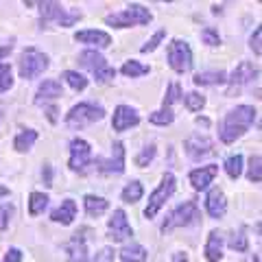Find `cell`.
<instances>
[{
	"instance_id": "obj_1",
	"label": "cell",
	"mask_w": 262,
	"mask_h": 262,
	"mask_svg": "<svg viewBox=\"0 0 262 262\" xmlns=\"http://www.w3.org/2000/svg\"><path fill=\"white\" fill-rule=\"evenodd\" d=\"M256 120V110L251 105H238L236 110H232L225 116L223 125L219 129V136H221V142L225 144H232L234 140L238 138L251 127V122Z\"/></svg>"
},
{
	"instance_id": "obj_2",
	"label": "cell",
	"mask_w": 262,
	"mask_h": 262,
	"mask_svg": "<svg viewBox=\"0 0 262 262\" xmlns=\"http://www.w3.org/2000/svg\"><path fill=\"white\" fill-rule=\"evenodd\" d=\"M153 20L151 11L142 5H129L125 11L120 13H112L105 18V22L110 27H116V29H127V27H142V24H149Z\"/></svg>"
},
{
	"instance_id": "obj_3",
	"label": "cell",
	"mask_w": 262,
	"mask_h": 262,
	"mask_svg": "<svg viewBox=\"0 0 262 262\" xmlns=\"http://www.w3.org/2000/svg\"><path fill=\"white\" fill-rule=\"evenodd\" d=\"M103 116H105V110L101 107V105L79 103L68 112V116H66V125L72 127V129H81V127L92 125V122L103 120Z\"/></svg>"
},
{
	"instance_id": "obj_4",
	"label": "cell",
	"mask_w": 262,
	"mask_h": 262,
	"mask_svg": "<svg viewBox=\"0 0 262 262\" xmlns=\"http://www.w3.org/2000/svg\"><path fill=\"white\" fill-rule=\"evenodd\" d=\"M175 186H177L175 175L173 173H164L162 184L153 190V194L149 196V203H146V208H144V216L146 219H153L162 210V206L170 199V194L175 192Z\"/></svg>"
},
{
	"instance_id": "obj_5",
	"label": "cell",
	"mask_w": 262,
	"mask_h": 262,
	"mask_svg": "<svg viewBox=\"0 0 262 262\" xmlns=\"http://www.w3.org/2000/svg\"><path fill=\"white\" fill-rule=\"evenodd\" d=\"M79 63L83 66L85 70L92 72V75L96 77V81H101V83L112 81L114 77H116V70H114L112 66H107L105 57L101 53H96V51H83L79 55Z\"/></svg>"
},
{
	"instance_id": "obj_6",
	"label": "cell",
	"mask_w": 262,
	"mask_h": 262,
	"mask_svg": "<svg viewBox=\"0 0 262 262\" xmlns=\"http://www.w3.org/2000/svg\"><path fill=\"white\" fill-rule=\"evenodd\" d=\"M39 15L42 22H55L59 27H72L81 20V11L77 9H63L59 3H42L39 5Z\"/></svg>"
},
{
	"instance_id": "obj_7",
	"label": "cell",
	"mask_w": 262,
	"mask_h": 262,
	"mask_svg": "<svg viewBox=\"0 0 262 262\" xmlns=\"http://www.w3.org/2000/svg\"><path fill=\"white\" fill-rule=\"evenodd\" d=\"M48 68V57L39 53L37 48H24L20 55V77L22 79H35Z\"/></svg>"
},
{
	"instance_id": "obj_8",
	"label": "cell",
	"mask_w": 262,
	"mask_h": 262,
	"mask_svg": "<svg viewBox=\"0 0 262 262\" xmlns=\"http://www.w3.org/2000/svg\"><path fill=\"white\" fill-rule=\"evenodd\" d=\"M196 219H199V208H196V203L194 201H186V203H182V206L175 208L166 216V221L162 223V232H170V229H175V227L192 225Z\"/></svg>"
},
{
	"instance_id": "obj_9",
	"label": "cell",
	"mask_w": 262,
	"mask_h": 262,
	"mask_svg": "<svg viewBox=\"0 0 262 262\" xmlns=\"http://www.w3.org/2000/svg\"><path fill=\"white\" fill-rule=\"evenodd\" d=\"M168 66L175 72H188L192 68V51L184 39H173L168 46Z\"/></svg>"
},
{
	"instance_id": "obj_10",
	"label": "cell",
	"mask_w": 262,
	"mask_h": 262,
	"mask_svg": "<svg viewBox=\"0 0 262 262\" xmlns=\"http://www.w3.org/2000/svg\"><path fill=\"white\" fill-rule=\"evenodd\" d=\"M68 164L75 173H85L88 170V166L92 164V149H90V144L85 140L75 138V140L70 142V162Z\"/></svg>"
},
{
	"instance_id": "obj_11",
	"label": "cell",
	"mask_w": 262,
	"mask_h": 262,
	"mask_svg": "<svg viewBox=\"0 0 262 262\" xmlns=\"http://www.w3.org/2000/svg\"><path fill=\"white\" fill-rule=\"evenodd\" d=\"M107 236L114 243H122L127 241L129 236H134V229H131L125 210H114L112 219L107 221Z\"/></svg>"
},
{
	"instance_id": "obj_12",
	"label": "cell",
	"mask_w": 262,
	"mask_h": 262,
	"mask_svg": "<svg viewBox=\"0 0 262 262\" xmlns=\"http://www.w3.org/2000/svg\"><path fill=\"white\" fill-rule=\"evenodd\" d=\"M94 166L101 170V173H125V144L122 142H114L112 146V158L110 160H103L98 158L94 162Z\"/></svg>"
},
{
	"instance_id": "obj_13",
	"label": "cell",
	"mask_w": 262,
	"mask_h": 262,
	"mask_svg": "<svg viewBox=\"0 0 262 262\" xmlns=\"http://www.w3.org/2000/svg\"><path fill=\"white\" fill-rule=\"evenodd\" d=\"M138 122H140V116H138V112L134 107H129V105H118V107L114 110V118H112L114 131H127L131 127H136Z\"/></svg>"
},
{
	"instance_id": "obj_14",
	"label": "cell",
	"mask_w": 262,
	"mask_h": 262,
	"mask_svg": "<svg viewBox=\"0 0 262 262\" xmlns=\"http://www.w3.org/2000/svg\"><path fill=\"white\" fill-rule=\"evenodd\" d=\"M260 77V68L256 63H251V61H241L238 66L234 68V72L229 75V83L232 85H245V83H249V81H256Z\"/></svg>"
},
{
	"instance_id": "obj_15",
	"label": "cell",
	"mask_w": 262,
	"mask_h": 262,
	"mask_svg": "<svg viewBox=\"0 0 262 262\" xmlns=\"http://www.w3.org/2000/svg\"><path fill=\"white\" fill-rule=\"evenodd\" d=\"M186 153H188V158H192V160L206 158L208 153H212V140L208 136H199V134L188 138L186 140Z\"/></svg>"
},
{
	"instance_id": "obj_16",
	"label": "cell",
	"mask_w": 262,
	"mask_h": 262,
	"mask_svg": "<svg viewBox=\"0 0 262 262\" xmlns=\"http://www.w3.org/2000/svg\"><path fill=\"white\" fill-rule=\"evenodd\" d=\"M219 173V166L216 164H210V166H201V168H194L190 173V184L194 190H206V188L214 182V177Z\"/></svg>"
},
{
	"instance_id": "obj_17",
	"label": "cell",
	"mask_w": 262,
	"mask_h": 262,
	"mask_svg": "<svg viewBox=\"0 0 262 262\" xmlns=\"http://www.w3.org/2000/svg\"><path fill=\"white\" fill-rule=\"evenodd\" d=\"M206 210H208V214H210L212 219L225 216V212H227V201H225V194L221 192L219 188H214V190H210V192H208Z\"/></svg>"
},
{
	"instance_id": "obj_18",
	"label": "cell",
	"mask_w": 262,
	"mask_h": 262,
	"mask_svg": "<svg viewBox=\"0 0 262 262\" xmlns=\"http://www.w3.org/2000/svg\"><path fill=\"white\" fill-rule=\"evenodd\" d=\"M75 39L81 44H90L96 48H107L112 44V37L105 31H79L75 33Z\"/></svg>"
},
{
	"instance_id": "obj_19",
	"label": "cell",
	"mask_w": 262,
	"mask_h": 262,
	"mask_svg": "<svg viewBox=\"0 0 262 262\" xmlns=\"http://www.w3.org/2000/svg\"><path fill=\"white\" fill-rule=\"evenodd\" d=\"M203 253H206L208 262H219L221 258H223V236H221L216 229H212V232H210Z\"/></svg>"
},
{
	"instance_id": "obj_20",
	"label": "cell",
	"mask_w": 262,
	"mask_h": 262,
	"mask_svg": "<svg viewBox=\"0 0 262 262\" xmlns=\"http://www.w3.org/2000/svg\"><path fill=\"white\" fill-rule=\"evenodd\" d=\"M75 216H77V203L72 199H66L59 208L53 210V214H51V219L55 223H61V225H70L72 221H75Z\"/></svg>"
},
{
	"instance_id": "obj_21",
	"label": "cell",
	"mask_w": 262,
	"mask_h": 262,
	"mask_svg": "<svg viewBox=\"0 0 262 262\" xmlns=\"http://www.w3.org/2000/svg\"><path fill=\"white\" fill-rule=\"evenodd\" d=\"M66 253H68L70 262H85L88 260V245H85V241L81 238L79 234H75V238L66 245Z\"/></svg>"
},
{
	"instance_id": "obj_22",
	"label": "cell",
	"mask_w": 262,
	"mask_h": 262,
	"mask_svg": "<svg viewBox=\"0 0 262 262\" xmlns=\"http://www.w3.org/2000/svg\"><path fill=\"white\" fill-rule=\"evenodd\" d=\"M57 96H61V83L57 79H46L44 83L37 88L35 103L42 105V101H51V98H57Z\"/></svg>"
},
{
	"instance_id": "obj_23",
	"label": "cell",
	"mask_w": 262,
	"mask_h": 262,
	"mask_svg": "<svg viewBox=\"0 0 262 262\" xmlns=\"http://www.w3.org/2000/svg\"><path fill=\"white\" fill-rule=\"evenodd\" d=\"M83 206H85L88 216H101V214H105V212H107L110 203H107V199H103V196L85 194V196H83Z\"/></svg>"
},
{
	"instance_id": "obj_24",
	"label": "cell",
	"mask_w": 262,
	"mask_h": 262,
	"mask_svg": "<svg viewBox=\"0 0 262 262\" xmlns=\"http://www.w3.org/2000/svg\"><path fill=\"white\" fill-rule=\"evenodd\" d=\"M192 81L196 85H219V83H225L227 75L223 70H210V72H199V75H194Z\"/></svg>"
},
{
	"instance_id": "obj_25",
	"label": "cell",
	"mask_w": 262,
	"mask_h": 262,
	"mask_svg": "<svg viewBox=\"0 0 262 262\" xmlns=\"http://www.w3.org/2000/svg\"><path fill=\"white\" fill-rule=\"evenodd\" d=\"M35 142H37V131L35 129H24V131H20V134L15 136L13 146H15V151L24 153V151L33 149V144Z\"/></svg>"
},
{
	"instance_id": "obj_26",
	"label": "cell",
	"mask_w": 262,
	"mask_h": 262,
	"mask_svg": "<svg viewBox=\"0 0 262 262\" xmlns=\"http://www.w3.org/2000/svg\"><path fill=\"white\" fill-rule=\"evenodd\" d=\"M120 258L125 262H144L146 260V249L142 245H127L120 249Z\"/></svg>"
},
{
	"instance_id": "obj_27",
	"label": "cell",
	"mask_w": 262,
	"mask_h": 262,
	"mask_svg": "<svg viewBox=\"0 0 262 262\" xmlns=\"http://www.w3.org/2000/svg\"><path fill=\"white\" fill-rule=\"evenodd\" d=\"M46 206H48V194H44V192H31V196H29V214L31 216L42 214V212L46 210Z\"/></svg>"
},
{
	"instance_id": "obj_28",
	"label": "cell",
	"mask_w": 262,
	"mask_h": 262,
	"mask_svg": "<svg viewBox=\"0 0 262 262\" xmlns=\"http://www.w3.org/2000/svg\"><path fill=\"white\" fill-rule=\"evenodd\" d=\"M142 192H144V188H142L140 182H129L125 188H122V201L125 203H136V201L142 199Z\"/></svg>"
},
{
	"instance_id": "obj_29",
	"label": "cell",
	"mask_w": 262,
	"mask_h": 262,
	"mask_svg": "<svg viewBox=\"0 0 262 262\" xmlns=\"http://www.w3.org/2000/svg\"><path fill=\"white\" fill-rule=\"evenodd\" d=\"M120 70H122V75H125V77H131V79L142 77V75H149V66H144V63L136 61V59L125 61V66H122Z\"/></svg>"
},
{
	"instance_id": "obj_30",
	"label": "cell",
	"mask_w": 262,
	"mask_h": 262,
	"mask_svg": "<svg viewBox=\"0 0 262 262\" xmlns=\"http://www.w3.org/2000/svg\"><path fill=\"white\" fill-rule=\"evenodd\" d=\"M223 166H225V173H227L229 177H232V179H238L241 173H243V155L236 153V155H232V158H227Z\"/></svg>"
},
{
	"instance_id": "obj_31",
	"label": "cell",
	"mask_w": 262,
	"mask_h": 262,
	"mask_svg": "<svg viewBox=\"0 0 262 262\" xmlns=\"http://www.w3.org/2000/svg\"><path fill=\"white\" fill-rule=\"evenodd\" d=\"M63 79H66V83H68L72 90H77V92H81V90L88 88V79L83 75H79L77 70H66Z\"/></svg>"
},
{
	"instance_id": "obj_32",
	"label": "cell",
	"mask_w": 262,
	"mask_h": 262,
	"mask_svg": "<svg viewBox=\"0 0 262 262\" xmlns=\"http://www.w3.org/2000/svg\"><path fill=\"white\" fill-rule=\"evenodd\" d=\"M247 177H249V182H262V158L260 155H251L249 158Z\"/></svg>"
},
{
	"instance_id": "obj_33",
	"label": "cell",
	"mask_w": 262,
	"mask_h": 262,
	"mask_svg": "<svg viewBox=\"0 0 262 262\" xmlns=\"http://www.w3.org/2000/svg\"><path fill=\"white\" fill-rule=\"evenodd\" d=\"M149 120L153 122V125H170V122L175 120V114L170 112V107H162V110H158V112H153L151 116H149Z\"/></svg>"
},
{
	"instance_id": "obj_34",
	"label": "cell",
	"mask_w": 262,
	"mask_h": 262,
	"mask_svg": "<svg viewBox=\"0 0 262 262\" xmlns=\"http://www.w3.org/2000/svg\"><path fill=\"white\" fill-rule=\"evenodd\" d=\"M13 85V72L9 63H0V92H7Z\"/></svg>"
},
{
	"instance_id": "obj_35",
	"label": "cell",
	"mask_w": 262,
	"mask_h": 262,
	"mask_svg": "<svg viewBox=\"0 0 262 262\" xmlns=\"http://www.w3.org/2000/svg\"><path fill=\"white\" fill-rule=\"evenodd\" d=\"M203 105H206V98H203L199 92H188L186 94V107L190 112H199Z\"/></svg>"
},
{
	"instance_id": "obj_36",
	"label": "cell",
	"mask_w": 262,
	"mask_h": 262,
	"mask_svg": "<svg viewBox=\"0 0 262 262\" xmlns=\"http://www.w3.org/2000/svg\"><path fill=\"white\" fill-rule=\"evenodd\" d=\"M201 39H203V44H208V46H219L221 44L219 31L212 29V27H206V29L201 31Z\"/></svg>"
},
{
	"instance_id": "obj_37",
	"label": "cell",
	"mask_w": 262,
	"mask_h": 262,
	"mask_svg": "<svg viewBox=\"0 0 262 262\" xmlns=\"http://www.w3.org/2000/svg\"><path fill=\"white\" fill-rule=\"evenodd\" d=\"M153 158H155V146L149 144V146H144V149L140 151V155L136 158V164L138 166H149V164L153 162Z\"/></svg>"
},
{
	"instance_id": "obj_38",
	"label": "cell",
	"mask_w": 262,
	"mask_h": 262,
	"mask_svg": "<svg viewBox=\"0 0 262 262\" xmlns=\"http://www.w3.org/2000/svg\"><path fill=\"white\" fill-rule=\"evenodd\" d=\"M179 98H182V90H179L177 83H170L168 90H166V96H164V107H168V105L177 103Z\"/></svg>"
},
{
	"instance_id": "obj_39",
	"label": "cell",
	"mask_w": 262,
	"mask_h": 262,
	"mask_svg": "<svg viewBox=\"0 0 262 262\" xmlns=\"http://www.w3.org/2000/svg\"><path fill=\"white\" fill-rule=\"evenodd\" d=\"M164 37H166V31H164V29H160V31L155 33V35H153V37L149 39V42H146V44H144V46L140 48V51H142V53H153L155 48L160 46V42H162Z\"/></svg>"
},
{
	"instance_id": "obj_40",
	"label": "cell",
	"mask_w": 262,
	"mask_h": 262,
	"mask_svg": "<svg viewBox=\"0 0 262 262\" xmlns=\"http://www.w3.org/2000/svg\"><path fill=\"white\" fill-rule=\"evenodd\" d=\"M229 247L234 251H247V236L243 232L238 234H232V238H229Z\"/></svg>"
},
{
	"instance_id": "obj_41",
	"label": "cell",
	"mask_w": 262,
	"mask_h": 262,
	"mask_svg": "<svg viewBox=\"0 0 262 262\" xmlns=\"http://www.w3.org/2000/svg\"><path fill=\"white\" fill-rule=\"evenodd\" d=\"M249 46H251V51L256 55H262V24L253 31V35L249 37Z\"/></svg>"
},
{
	"instance_id": "obj_42",
	"label": "cell",
	"mask_w": 262,
	"mask_h": 262,
	"mask_svg": "<svg viewBox=\"0 0 262 262\" xmlns=\"http://www.w3.org/2000/svg\"><path fill=\"white\" fill-rule=\"evenodd\" d=\"M114 253H116V251H114L112 247H103V249L94 256L92 262H114Z\"/></svg>"
},
{
	"instance_id": "obj_43",
	"label": "cell",
	"mask_w": 262,
	"mask_h": 262,
	"mask_svg": "<svg viewBox=\"0 0 262 262\" xmlns=\"http://www.w3.org/2000/svg\"><path fill=\"white\" fill-rule=\"evenodd\" d=\"M11 212H13L11 206H0V229H7V225H9Z\"/></svg>"
},
{
	"instance_id": "obj_44",
	"label": "cell",
	"mask_w": 262,
	"mask_h": 262,
	"mask_svg": "<svg viewBox=\"0 0 262 262\" xmlns=\"http://www.w3.org/2000/svg\"><path fill=\"white\" fill-rule=\"evenodd\" d=\"M3 262H22V251L20 249H9L5 253V258H3Z\"/></svg>"
},
{
	"instance_id": "obj_45",
	"label": "cell",
	"mask_w": 262,
	"mask_h": 262,
	"mask_svg": "<svg viewBox=\"0 0 262 262\" xmlns=\"http://www.w3.org/2000/svg\"><path fill=\"white\" fill-rule=\"evenodd\" d=\"M13 51V46L11 44H5V46H0V59H3V57H7V55H9Z\"/></svg>"
},
{
	"instance_id": "obj_46",
	"label": "cell",
	"mask_w": 262,
	"mask_h": 262,
	"mask_svg": "<svg viewBox=\"0 0 262 262\" xmlns=\"http://www.w3.org/2000/svg\"><path fill=\"white\" fill-rule=\"evenodd\" d=\"M173 262H188V256H186V253H175Z\"/></svg>"
},
{
	"instance_id": "obj_47",
	"label": "cell",
	"mask_w": 262,
	"mask_h": 262,
	"mask_svg": "<svg viewBox=\"0 0 262 262\" xmlns=\"http://www.w3.org/2000/svg\"><path fill=\"white\" fill-rule=\"evenodd\" d=\"M42 175L46 177V186H53V184H51V166H46V168H44V173H42Z\"/></svg>"
},
{
	"instance_id": "obj_48",
	"label": "cell",
	"mask_w": 262,
	"mask_h": 262,
	"mask_svg": "<svg viewBox=\"0 0 262 262\" xmlns=\"http://www.w3.org/2000/svg\"><path fill=\"white\" fill-rule=\"evenodd\" d=\"M256 229H258V232H260V234H262V221H260V223H258V225H256Z\"/></svg>"
},
{
	"instance_id": "obj_49",
	"label": "cell",
	"mask_w": 262,
	"mask_h": 262,
	"mask_svg": "<svg viewBox=\"0 0 262 262\" xmlns=\"http://www.w3.org/2000/svg\"><path fill=\"white\" fill-rule=\"evenodd\" d=\"M253 262H260V258H253Z\"/></svg>"
}]
</instances>
